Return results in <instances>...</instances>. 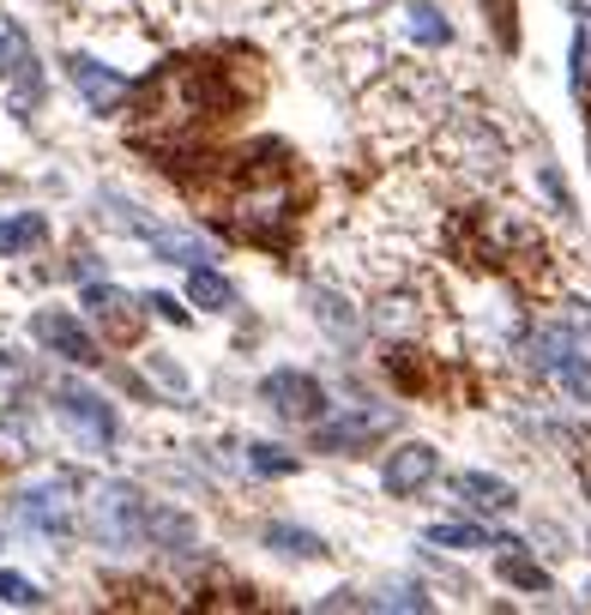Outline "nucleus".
I'll return each instance as SVG.
<instances>
[{"mask_svg":"<svg viewBox=\"0 0 591 615\" xmlns=\"http://www.w3.org/2000/svg\"><path fill=\"white\" fill-rule=\"evenodd\" d=\"M254 66L242 73V61H218V54H182L145 85L139 115H133V139L182 158L194 145H206L218 127L236 121V109L254 97Z\"/></svg>","mask_w":591,"mask_h":615,"instance_id":"1","label":"nucleus"},{"mask_svg":"<svg viewBox=\"0 0 591 615\" xmlns=\"http://www.w3.org/2000/svg\"><path fill=\"white\" fill-rule=\"evenodd\" d=\"M194 206L211 223H224L236 242L290 254V230H296V211H303V170L278 139H266L254 151L211 163L194 182Z\"/></svg>","mask_w":591,"mask_h":615,"instance_id":"2","label":"nucleus"},{"mask_svg":"<svg viewBox=\"0 0 591 615\" xmlns=\"http://www.w3.org/2000/svg\"><path fill=\"white\" fill-rule=\"evenodd\" d=\"M447 242H453V254H459V260H471V266H495V272L543 278V260H550L531 223H519L513 211H489V206L465 211V218L447 230Z\"/></svg>","mask_w":591,"mask_h":615,"instance_id":"3","label":"nucleus"},{"mask_svg":"<svg viewBox=\"0 0 591 615\" xmlns=\"http://www.w3.org/2000/svg\"><path fill=\"white\" fill-rule=\"evenodd\" d=\"M145 519H151V513H145V501H139V489H127V483H103L91 495V531L103 537V543H139L145 537Z\"/></svg>","mask_w":591,"mask_h":615,"instance_id":"4","label":"nucleus"},{"mask_svg":"<svg viewBox=\"0 0 591 615\" xmlns=\"http://www.w3.org/2000/svg\"><path fill=\"white\" fill-rule=\"evenodd\" d=\"M386 429H393V410H381V405H356V410H344V417L320 422V429H315V453H356V446L381 441Z\"/></svg>","mask_w":591,"mask_h":615,"instance_id":"5","label":"nucleus"},{"mask_svg":"<svg viewBox=\"0 0 591 615\" xmlns=\"http://www.w3.org/2000/svg\"><path fill=\"white\" fill-rule=\"evenodd\" d=\"M260 398L278 410V417H303V422H315L320 410H327L320 386H315L308 374H296V368H278V374H266V380H260Z\"/></svg>","mask_w":591,"mask_h":615,"instance_id":"6","label":"nucleus"},{"mask_svg":"<svg viewBox=\"0 0 591 615\" xmlns=\"http://www.w3.org/2000/svg\"><path fill=\"white\" fill-rule=\"evenodd\" d=\"M61 417L73 422V429H79V441H85V446L115 441V410H109L97 393H85V386H61Z\"/></svg>","mask_w":591,"mask_h":615,"instance_id":"7","label":"nucleus"},{"mask_svg":"<svg viewBox=\"0 0 591 615\" xmlns=\"http://www.w3.org/2000/svg\"><path fill=\"white\" fill-rule=\"evenodd\" d=\"M30 332H37L49 350H61L66 362H85V368L103 362V356H97V344H91V332H85L73 315H37V320H30Z\"/></svg>","mask_w":591,"mask_h":615,"instance_id":"8","label":"nucleus"},{"mask_svg":"<svg viewBox=\"0 0 591 615\" xmlns=\"http://www.w3.org/2000/svg\"><path fill=\"white\" fill-rule=\"evenodd\" d=\"M66 495H73V483L66 477H54V483H37L19 495V513H25L37 531H66Z\"/></svg>","mask_w":591,"mask_h":615,"instance_id":"9","label":"nucleus"},{"mask_svg":"<svg viewBox=\"0 0 591 615\" xmlns=\"http://www.w3.org/2000/svg\"><path fill=\"white\" fill-rule=\"evenodd\" d=\"M85 308H91V315L103 320V327H109V339H115V344H133V339H139V315H133V302L121 296V290L91 284V290H85Z\"/></svg>","mask_w":591,"mask_h":615,"instance_id":"10","label":"nucleus"},{"mask_svg":"<svg viewBox=\"0 0 591 615\" xmlns=\"http://www.w3.org/2000/svg\"><path fill=\"white\" fill-rule=\"evenodd\" d=\"M429 477H434V446H422V441L398 446V453L386 458V489H393V495H417Z\"/></svg>","mask_w":591,"mask_h":615,"instance_id":"11","label":"nucleus"},{"mask_svg":"<svg viewBox=\"0 0 591 615\" xmlns=\"http://www.w3.org/2000/svg\"><path fill=\"white\" fill-rule=\"evenodd\" d=\"M66 73H73V85L85 91V103H91V109H115L121 97H127V79H121V73H109V66H97V61H85V54L66 66Z\"/></svg>","mask_w":591,"mask_h":615,"instance_id":"12","label":"nucleus"},{"mask_svg":"<svg viewBox=\"0 0 591 615\" xmlns=\"http://www.w3.org/2000/svg\"><path fill=\"white\" fill-rule=\"evenodd\" d=\"M151 248H158L163 260L187 266V272L211 260V248H206V242H199V236H187V230H151Z\"/></svg>","mask_w":591,"mask_h":615,"instance_id":"13","label":"nucleus"},{"mask_svg":"<svg viewBox=\"0 0 591 615\" xmlns=\"http://www.w3.org/2000/svg\"><path fill=\"white\" fill-rule=\"evenodd\" d=\"M459 495L471 501V507H483V513H507L513 507V489L501 483V477H483V471H465L459 477Z\"/></svg>","mask_w":591,"mask_h":615,"instance_id":"14","label":"nucleus"},{"mask_svg":"<svg viewBox=\"0 0 591 615\" xmlns=\"http://www.w3.org/2000/svg\"><path fill=\"white\" fill-rule=\"evenodd\" d=\"M42 236H49L42 211H19V218H0V254H25V248H37Z\"/></svg>","mask_w":591,"mask_h":615,"instance_id":"15","label":"nucleus"},{"mask_svg":"<svg viewBox=\"0 0 591 615\" xmlns=\"http://www.w3.org/2000/svg\"><path fill=\"white\" fill-rule=\"evenodd\" d=\"M145 537H151V543H163L170 555L194 550V525H187L182 513H151V519H145Z\"/></svg>","mask_w":591,"mask_h":615,"instance_id":"16","label":"nucleus"},{"mask_svg":"<svg viewBox=\"0 0 591 615\" xmlns=\"http://www.w3.org/2000/svg\"><path fill=\"white\" fill-rule=\"evenodd\" d=\"M187 302H194V308H230L236 290L211 272V266H194V278H187Z\"/></svg>","mask_w":591,"mask_h":615,"instance_id":"17","label":"nucleus"},{"mask_svg":"<svg viewBox=\"0 0 591 615\" xmlns=\"http://www.w3.org/2000/svg\"><path fill=\"white\" fill-rule=\"evenodd\" d=\"M266 543L284 555H327L320 550V537L315 531H296V525H266Z\"/></svg>","mask_w":591,"mask_h":615,"instance_id":"18","label":"nucleus"},{"mask_svg":"<svg viewBox=\"0 0 591 615\" xmlns=\"http://www.w3.org/2000/svg\"><path fill=\"white\" fill-rule=\"evenodd\" d=\"M315 308H320V327H327L332 339H344V344L356 339V315H350V308H344L338 296H315Z\"/></svg>","mask_w":591,"mask_h":615,"instance_id":"19","label":"nucleus"},{"mask_svg":"<svg viewBox=\"0 0 591 615\" xmlns=\"http://www.w3.org/2000/svg\"><path fill=\"white\" fill-rule=\"evenodd\" d=\"M501 574H507L513 586H526V591H543V586H550V574H543L538 562H526V555H501Z\"/></svg>","mask_w":591,"mask_h":615,"instance_id":"20","label":"nucleus"},{"mask_svg":"<svg viewBox=\"0 0 591 615\" xmlns=\"http://www.w3.org/2000/svg\"><path fill=\"white\" fill-rule=\"evenodd\" d=\"M0 598H7V603H19V610H37V603H42V591L30 586L25 574H7V567H0Z\"/></svg>","mask_w":591,"mask_h":615,"instance_id":"21","label":"nucleus"},{"mask_svg":"<svg viewBox=\"0 0 591 615\" xmlns=\"http://www.w3.org/2000/svg\"><path fill=\"white\" fill-rule=\"evenodd\" d=\"M248 465H254L260 477H290V471H296V458L278 453V446H248Z\"/></svg>","mask_w":591,"mask_h":615,"instance_id":"22","label":"nucleus"},{"mask_svg":"<svg viewBox=\"0 0 591 615\" xmlns=\"http://www.w3.org/2000/svg\"><path fill=\"white\" fill-rule=\"evenodd\" d=\"M410 37H417V42H447V19H434L429 13V7H410Z\"/></svg>","mask_w":591,"mask_h":615,"instance_id":"23","label":"nucleus"},{"mask_svg":"<svg viewBox=\"0 0 591 615\" xmlns=\"http://www.w3.org/2000/svg\"><path fill=\"white\" fill-rule=\"evenodd\" d=\"M429 543H447V550H477V543H483V531H477V525H434Z\"/></svg>","mask_w":591,"mask_h":615,"instance_id":"24","label":"nucleus"},{"mask_svg":"<svg viewBox=\"0 0 591 615\" xmlns=\"http://www.w3.org/2000/svg\"><path fill=\"white\" fill-rule=\"evenodd\" d=\"M562 386H567V393H574V398H586V405H591V362H579V356H567V362H562Z\"/></svg>","mask_w":591,"mask_h":615,"instance_id":"25","label":"nucleus"},{"mask_svg":"<svg viewBox=\"0 0 591 615\" xmlns=\"http://www.w3.org/2000/svg\"><path fill=\"white\" fill-rule=\"evenodd\" d=\"M489 7V19H495V37L513 49V0H483Z\"/></svg>","mask_w":591,"mask_h":615,"instance_id":"26","label":"nucleus"},{"mask_svg":"<svg viewBox=\"0 0 591 615\" xmlns=\"http://www.w3.org/2000/svg\"><path fill=\"white\" fill-rule=\"evenodd\" d=\"M7 61H25V42H19V30H0V73H13Z\"/></svg>","mask_w":591,"mask_h":615,"instance_id":"27","label":"nucleus"},{"mask_svg":"<svg viewBox=\"0 0 591 615\" xmlns=\"http://www.w3.org/2000/svg\"><path fill=\"white\" fill-rule=\"evenodd\" d=\"M145 308H158V315L170 320V327H182V320H187V308H175V296H151Z\"/></svg>","mask_w":591,"mask_h":615,"instance_id":"28","label":"nucleus"},{"mask_svg":"<svg viewBox=\"0 0 591 615\" xmlns=\"http://www.w3.org/2000/svg\"><path fill=\"white\" fill-rule=\"evenodd\" d=\"M13 374H19V368H13V356L0 350V380H13Z\"/></svg>","mask_w":591,"mask_h":615,"instance_id":"29","label":"nucleus"}]
</instances>
